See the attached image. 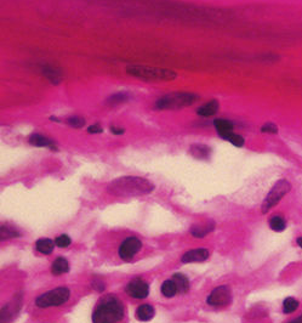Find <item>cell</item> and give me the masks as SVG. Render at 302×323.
<instances>
[{
    "instance_id": "6da1fadb",
    "label": "cell",
    "mask_w": 302,
    "mask_h": 323,
    "mask_svg": "<svg viewBox=\"0 0 302 323\" xmlns=\"http://www.w3.org/2000/svg\"><path fill=\"white\" fill-rule=\"evenodd\" d=\"M125 309L122 300L115 295L101 298L92 312V323H120L124 320Z\"/></svg>"
},
{
    "instance_id": "7a4b0ae2",
    "label": "cell",
    "mask_w": 302,
    "mask_h": 323,
    "mask_svg": "<svg viewBox=\"0 0 302 323\" xmlns=\"http://www.w3.org/2000/svg\"><path fill=\"white\" fill-rule=\"evenodd\" d=\"M127 75L144 81H168L178 78L174 71L168 68L147 67V66H130L126 68Z\"/></svg>"
},
{
    "instance_id": "3957f363",
    "label": "cell",
    "mask_w": 302,
    "mask_h": 323,
    "mask_svg": "<svg viewBox=\"0 0 302 323\" xmlns=\"http://www.w3.org/2000/svg\"><path fill=\"white\" fill-rule=\"evenodd\" d=\"M112 190L117 191L118 193L124 194L147 193L153 190V185L142 177L125 176L113 181Z\"/></svg>"
},
{
    "instance_id": "277c9868",
    "label": "cell",
    "mask_w": 302,
    "mask_h": 323,
    "mask_svg": "<svg viewBox=\"0 0 302 323\" xmlns=\"http://www.w3.org/2000/svg\"><path fill=\"white\" fill-rule=\"evenodd\" d=\"M199 100V96L191 93H173L163 96L156 102L157 110H180Z\"/></svg>"
},
{
    "instance_id": "5b68a950",
    "label": "cell",
    "mask_w": 302,
    "mask_h": 323,
    "mask_svg": "<svg viewBox=\"0 0 302 323\" xmlns=\"http://www.w3.org/2000/svg\"><path fill=\"white\" fill-rule=\"evenodd\" d=\"M71 298V290L66 287H58L45 292L36 299V305L40 309H48L51 306H60L66 304Z\"/></svg>"
},
{
    "instance_id": "8992f818",
    "label": "cell",
    "mask_w": 302,
    "mask_h": 323,
    "mask_svg": "<svg viewBox=\"0 0 302 323\" xmlns=\"http://www.w3.org/2000/svg\"><path fill=\"white\" fill-rule=\"evenodd\" d=\"M291 185L286 180H279L271 191L268 192L267 197L265 198L264 203H262V213H268L273 207H276L279 203L282 198L290 191Z\"/></svg>"
},
{
    "instance_id": "52a82bcc",
    "label": "cell",
    "mask_w": 302,
    "mask_h": 323,
    "mask_svg": "<svg viewBox=\"0 0 302 323\" xmlns=\"http://www.w3.org/2000/svg\"><path fill=\"white\" fill-rule=\"evenodd\" d=\"M231 300H232V293H231L230 287L228 285H220L209 294L206 304L210 305V306L221 307L230 304Z\"/></svg>"
},
{
    "instance_id": "ba28073f",
    "label": "cell",
    "mask_w": 302,
    "mask_h": 323,
    "mask_svg": "<svg viewBox=\"0 0 302 323\" xmlns=\"http://www.w3.org/2000/svg\"><path fill=\"white\" fill-rule=\"evenodd\" d=\"M142 249V242L136 237H129L124 240L120 244L119 250V258L124 261H130L135 258L137 253Z\"/></svg>"
},
{
    "instance_id": "9c48e42d",
    "label": "cell",
    "mask_w": 302,
    "mask_h": 323,
    "mask_svg": "<svg viewBox=\"0 0 302 323\" xmlns=\"http://www.w3.org/2000/svg\"><path fill=\"white\" fill-rule=\"evenodd\" d=\"M125 292L134 299H144L149 294V285L142 278H134L126 285Z\"/></svg>"
},
{
    "instance_id": "30bf717a",
    "label": "cell",
    "mask_w": 302,
    "mask_h": 323,
    "mask_svg": "<svg viewBox=\"0 0 302 323\" xmlns=\"http://www.w3.org/2000/svg\"><path fill=\"white\" fill-rule=\"evenodd\" d=\"M209 255H210V251L205 248L192 249V250H188L187 253L183 254L181 261L185 264L201 263V261H205L209 258Z\"/></svg>"
},
{
    "instance_id": "8fae6325",
    "label": "cell",
    "mask_w": 302,
    "mask_h": 323,
    "mask_svg": "<svg viewBox=\"0 0 302 323\" xmlns=\"http://www.w3.org/2000/svg\"><path fill=\"white\" fill-rule=\"evenodd\" d=\"M29 144L36 147H49V149L56 150L55 142L40 134L31 135V136H29Z\"/></svg>"
},
{
    "instance_id": "7c38bea8",
    "label": "cell",
    "mask_w": 302,
    "mask_h": 323,
    "mask_svg": "<svg viewBox=\"0 0 302 323\" xmlns=\"http://www.w3.org/2000/svg\"><path fill=\"white\" fill-rule=\"evenodd\" d=\"M154 316V309L152 305L149 304H143L140 305L136 309V319L139 321H149V320L153 319Z\"/></svg>"
},
{
    "instance_id": "4fadbf2b",
    "label": "cell",
    "mask_w": 302,
    "mask_h": 323,
    "mask_svg": "<svg viewBox=\"0 0 302 323\" xmlns=\"http://www.w3.org/2000/svg\"><path fill=\"white\" fill-rule=\"evenodd\" d=\"M217 111H218V101L211 100L210 102L200 106V107L197 110V113H198V115H200V117L206 118V117H211V115L216 114Z\"/></svg>"
},
{
    "instance_id": "5bb4252c",
    "label": "cell",
    "mask_w": 302,
    "mask_h": 323,
    "mask_svg": "<svg viewBox=\"0 0 302 323\" xmlns=\"http://www.w3.org/2000/svg\"><path fill=\"white\" fill-rule=\"evenodd\" d=\"M51 271L53 275L60 276L70 271V264L65 258H57L51 265Z\"/></svg>"
},
{
    "instance_id": "9a60e30c",
    "label": "cell",
    "mask_w": 302,
    "mask_h": 323,
    "mask_svg": "<svg viewBox=\"0 0 302 323\" xmlns=\"http://www.w3.org/2000/svg\"><path fill=\"white\" fill-rule=\"evenodd\" d=\"M55 246V241L50 240V238H40L36 243V250L41 254H51L53 251Z\"/></svg>"
},
{
    "instance_id": "2e32d148",
    "label": "cell",
    "mask_w": 302,
    "mask_h": 323,
    "mask_svg": "<svg viewBox=\"0 0 302 323\" xmlns=\"http://www.w3.org/2000/svg\"><path fill=\"white\" fill-rule=\"evenodd\" d=\"M173 280L175 281L176 285H178V293L185 294L186 292H188V289H190V280H188L185 275H182V273H175Z\"/></svg>"
},
{
    "instance_id": "e0dca14e",
    "label": "cell",
    "mask_w": 302,
    "mask_h": 323,
    "mask_svg": "<svg viewBox=\"0 0 302 323\" xmlns=\"http://www.w3.org/2000/svg\"><path fill=\"white\" fill-rule=\"evenodd\" d=\"M178 285H176L174 280H168L161 285V294H163L164 297L173 298L178 294Z\"/></svg>"
},
{
    "instance_id": "ac0fdd59",
    "label": "cell",
    "mask_w": 302,
    "mask_h": 323,
    "mask_svg": "<svg viewBox=\"0 0 302 323\" xmlns=\"http://www.w3.org/2000/svg\"><path fill=\"white\" fill-rule=\"evenodd\" d=\"M213 124H215V128L218 132V135H220V136L221 135L227 134V133H231L233 130V124L227 119L218 118V119H216L215 122H213Z\"/></svg>"
},
{
    "instance_id": "d6986e66",
    "label": "cell",
    "mask_w": 302,
    "mask_h": 323,
    "mask_svg": "<svg viewBox=\"0 0 302 323\" xmlns=\"http://www.w3.org/2000/svg\"><path fill=\"white\" fill-rule=\"evenodd\" d=\"M191 153L193 154V157L199 159L208 158L209 154H210V149L205 145H193L191 147Z\"/></svg>"
},
{
    "instance_id": "ffe728a7",
    "label": "cell",
    "mask_w": 302,
    "mask_h": 323,
    "mask_svg": "<svg viewBox=\"0 0 302 323\" xmlns=\"http://www.w3.org/2000/svg\"><path fill=\"white\" fill-rule=\"evenodd\" d=\"M43 75L45 76V77L48 78L53 84H58L61 81V79H62L61 73L58 72L57 70H55L53 67H50V66H46V67L43 68Z\"/></svg>"
},
{
    "instance_id": "44dd1931",
    "label": "cell",
    "mask_w": 302,
    "mask_h": 323,
    "mask_svg": "<svg viewBox=\"0 0 302 323\" xmlns=\"http://www.w3.org/2000/svg\"><path fill=\"white\" fill-rule=\"evenodd\" d=\"M269 228L273 231H276V232H282V231L285 230L286 228L285 219L279 215L273 216V218H271V220H269Z\"/></svg>"
},
{
    "instance_id": "7402d4cb",
    "label": "cell",
    "mask_w": 302,
    "mask_h": 323,
    "mask_svg": "<svg viewBox=\"0 0 302 323\" xmlns=\"http://www.w3.org/2000/svg\"><path fill=\"white\" fill-rule=\"evenodd\" d=\"M299 305H300V303H299V300H296L295 298H286L283 302V312L286 315L293 314V312H295L296 310H298Z\"/></svg>"
},
{
    "instance_id": "603a6c76",
    "label": "cell",
    "mask_w": 302,
    "mask_h": 323,
    "mask_svg": "<svg viewBox=\"0 0 302 323\" xmlns=\"http://www.w3.org/2000/svg\"><path fill=\"white\" fill-rule=\"evenodd\" d=\"M221 137H222L223 140H227V141H230L231 144L235 147H242L245 142V140L243 139V136H240V135H238V134H234L233 132L227 133V134H225V135H221Z\"/></svg>"
},
{
    "instance_id": "cb8c5ba5",
    "label": "cell",
    "mask_w": 302,
    "mask_h": 323,
    "mask_svg": "<svg viewBox=\"0 0 302 323\" xmlns=\"http://www.w3.org/2000/svg\"><path fill=\"white\" fill-rule=\"evenodd\" d=\"M129 94L126 93H118L114 94V95H110L109 97L107 98V102L110 103V105H118V103L125 102V101L129 100Z\"/></svg>"
},
{
    "instance_id": "d4e9b609",
    "label": "cell",
    "mask_w": 302,
    "mask_h": 323,
    "mask_svg": "<svg viewBox=\"0 0 302 323\" xmlns=\"http://www.w3.org/2000/svg\"><path fill=\"white\" fill-rule=\"evenodd\" d=\"M213 228V225L210 226H193V228L191 230V233H192L195 237H198V238H201L204 237V236H206V233L210 232L211 230Z\"/></svg>"
},
{
    "instance_id": "484cf974",
    "label": "cell",
    "mask_w": 302,
    "mask_h": 323,
    "mask_svg": "<svg viewBox=\"0 0 302 323\" xmlns=\"http://www.w3.org/2000/svg\"><path fill=\"white\" fill-rule=\"evenodd\" d=\"M67 124L70 127L74 128V129H80L85 125V119L83 117H78V115H74V117H71L67 119Z\"/></svg>"
},
{
    "instance_id": "4316f807",
    "label": "cell",
    "mask_w": 302,
    "mask_h": 323,
    "mask_svg": "<svg viewBox=\"0 0 302 323\" xmlns=\"http://www.w3.org/2000/svg\"><path fill=\"white\" fill-rule=\"evenodd\" d=\"M17 236H18V232H16L14 228L6 225H1V240H6V238L10 237H17Z\"/></svg>"
},
{
    "instance_id": "83f0119b",
    "label": "cell",
    "mask_w": 302,
    "mask_h": 323,
    "mask_svg": "<svg viewBox=\"0 0 302 323\" xmlns=\"http://www.w3.org/2000/svg\"><path fill=\"white\" fill-rule=\"evenodd\" d=\"M71 242H72V241H71L70 236L67 235L58 236V237L55 240V244L57 247H60V248H67V247L71 244Z\"/></svg>"
},
{
    "instance_id": "f1b7e54d",
    "label": "cell",
    "mask_w": 302,
    "mask_h": 323,
    "mask_svg": "<svg viewBox=\"0 0 302 323\" xmlns=\"http://www.w3.org/2000/svg\"><path fill=\"white\" fill-rule=\"evenodd\" d=\"M261 132L266 133V134H277L278 133V128L274 123H266L261 127Z\"/></svg>"
},
{
    "instance_id": "f546056e",
    "label": "cell",
    "mask_w": 302,
    "mask_h": 323,
    "mask_svg": "<svg viewBox=\"0 0 302 323\" xmlns=\"http://www.w3.org/2000/svg\"><path fill=\"white\" fill-rule=\"evenodd\" d=\"M102 132H103V129L100 124L90 125V127L88 128V133H90V134H100V133H102Z\"/></svg>"
},
{
    "instance_id": "4dcf8cb0",
    "label": "cell",
    "mask_w": 302,
    "mask_h": 323,
    "mask_svg": "<svg viewBox=\"0 0 302 323\" xmlns=\"http://www.w3.org/2000/svg\"><path fill=\"white\" fill-rule=\"evenodd\" d=\"M110 132H112L114 135H123V134H124L125 130H124V129H122V128L112 127V128H110Z\"/></svg>"
},
{
    "instance_id": "1f68e13d",
    "label": "cell",
    "mask_w": 302,
    "mask_h": 323,
    "mask_svg": "<svg viewBox=\"0 0 302 323\" xmlns=\"http://www.w3.org/2000/svg\"><path fill=\"white\" fill-rule=\"evenodd\" d=\"M92 287H94L95 289L97 290V292H102V290L105 289V285H103V283L100 282V281H97V282H94Z\"/></svg>"
},
{
    "instance_id": "d6a6232c",
    "label": "cell",
    "mask_w": 302,
    "mask_h": 323,
    "mask_svg": "<svg viewBox=\"0 0 302 323\" xmlns=\"http://www.w3.org/2000/svg\"><path fill=\"white\" fill-rule=\"evenodd\" d=\"M288 323H302V316L298 317V319L293 320V321H290V322H288Z\"/></svg>"
},
{
    "instance_id": "836d02e7",
    "label": "cell",
    "mask_w": 302,
    "mask_h": 323,
    "mask_svg": "<svg viewBox=\"0 0 302 323\" xmlns=\"http://www.w3.org/2000/svg\"><path fill=\"white\" fill-rule=\"evenodd\" d=\"M296 243H298V246L302 249V237H299L298 240H296Z\"/></svg>"
}]
</instances>
